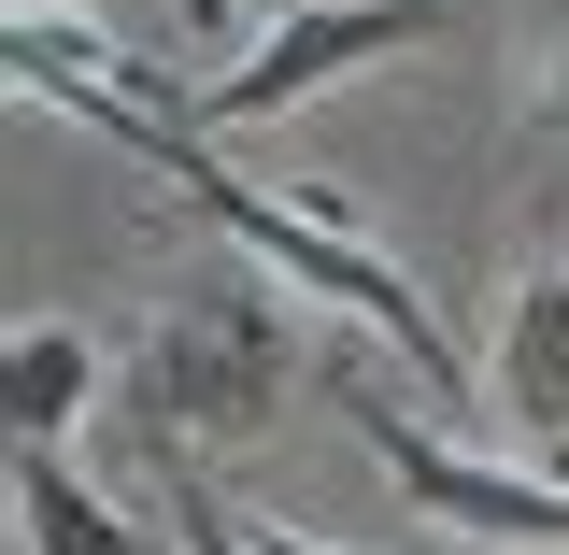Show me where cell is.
Masks as SVG:
<instances>
[{"label":"cell","mask_w":569,"mask_h":555,"mask_svg":"<svg viewBox=\"0 0 569 555\" xmlns=\"http://www.w3.org/2000/svg\"><path fill=\"white\" fill-rule=\"evenodd\" d=\"M284 385H299V314H284V285L242 257V242H213L186 257V285L157 299V328H142V414L157 442H257L284 414Z\"/></svg>","instance_id":"obj_1"},{"label":"cell","mask_w":569,"mask_h":555,"mask_svg":"<svg viewBox=\"0 0 569 555\" xmlns=\"http://www.w3.org/2000/svg\"><path fill=\"white\" fill-rule=\"evenodd\" d=\"M456 29V0H299L284 29H257V58H228L186 100L200 129H271V115H299V100H328L342 71L399 58V43H441Z\"/></svg>","instance_id":"obj_2"},{"label":"cell","mask_w":569,"mask_h":555,"mask_svg":"<svg viewBox=\"0 0 569 555\" xmlns=\"http://www.w3.org/2000/svg\"><path fill=\"white\" fill-rule=\"evenodd\" d=\"M342 414H356V442L399 470V498L413 513H441V527H470V542H498V555H569V470H498V456H456L441 427H413L385 385H342Z\"/></svg>","instance_id":"obj_3"},{"label":"cell","mask_w":569,"mask_h":555,"mask_svg":"<svg viewBox=\"0 0 569 555\" xmlns=\"http://www.w3.org/2000/svg\"><path fill=\"white\" fill-rule=\"evenodd\" d=\"M498 414L527 427V456H556L569 470V271H541L527 299H512V328H498Z\"/></svg>","instance_id":"obj_4"},{"label":"cell","mask_w":569,"mask_h":555,"mask_svg":"<svg viewBox=\"0 0 569 555\" xmlns=\"http://www.w3.org/2000/svg\"><path fill=\"white\" fill-rule=\"evenodd\" d=\"M14 527H29V555H142L129 513H114V498H86L71 442H14Z\"/></svg>","instance_id":"obj_5"},{"label":"cell","mask_w":569,"mask_h":555,"mask_svg":"<svg viewBox=\"0 0 569 555\" xmlns=\"http://www.w3.org/2000/svg\"><path fill=\"white\" fill-rule=\"evenodd\" d=\"M86 399H100L86 328H43V314H29V328L0 343V427H14V442H71V414H86Z\"/></svg>","instance_id":"obj_6"},{"label":"cell","mask_w":569,"mask_h":555,"mask_svg":"<svg viewBox=\"0 0 569 555\" xmlns=\"http://www.w3.org/2000/svg\"><path fill=\"white\" fill-rule=\"evenodd\" d=\"M157 470H171V555H271L242 513H228V498L200 485V470H186V442H157Z\"/></svg>","instance_id":"obj_7"},{"label":"cell","mask_w":569,"mask_h":555,"mask_svg":"<svg viewBox=\"0 0 569 555\" xmlns=\"http://www.w3.org/2000/svg\"><path fill=\"white\" fill-rule=\"evenodd\" d=\"M186 14H200V29H213V43H228V29H242V0H186Z\"/></svg>","instance_id":"obj_8"},{"label":"cell","mask_w":569,"mask_h":555,"mask_svg":"<svg viewBox=\"0 0 569 555\" xmlns=\"http://www.w3.org/2000/svg\"><path fill=\"white\" fill-rule=\"evenodd\" d=\"M284 14H299V0H242V29H284Z\"/></svg>","instance_id":"obj_9"},{"label":"cell","mask_w":569,"mask_h":555,"mask_svg":"<svg viewBox=\"0 0 569 555\" xmlns=\"http://www.w3.org/2000/svg\"><path fill=\"white\" fill-rule=\"evenodd\" d=\"M271 555H342V542H299V527H271Z\"/></svg>","instance_id":"obj_10"}]
</instances>
